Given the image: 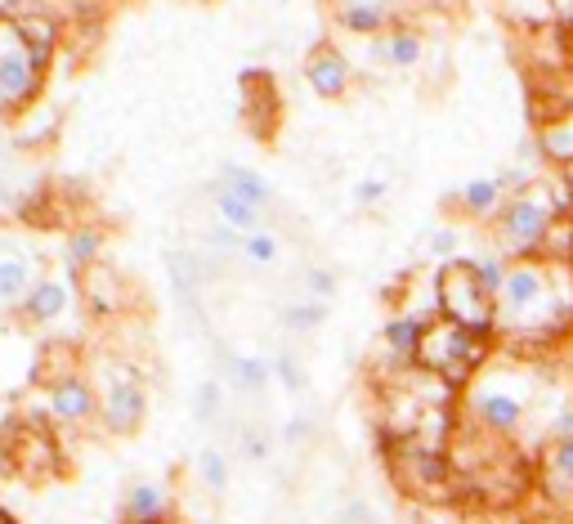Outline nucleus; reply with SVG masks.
<instances>
[{"label": "nucleus", "instance_id": "obj_1", "mask_svg": "<svg viewBox=\"0 0 573 524\" xmlns=\"http://www.w3.org/2000/svg\"><path fill=\"white\" fill-rule=\"evenodd\" d=\"M484 355H489V337L467 332V328L439 319V323L426 328L421 350H417V363L426 372H434L443 386H467L475 377V368L484 363Z\"/></svg>", "mask_w": 573, "mask_h": 524}, {"label": "nucleus", "instance_id": "obj_2", "mask_svg": "<svg viewBox=\"0 0 573 524\" xmlns=\"http://www.w3.org/2000/svg\"><path fill=\"white\" fill-rule=\"evenodd\" d=\"M439 309L443 319L467 328V332H480L489 337L498 328V305H493V291L484 287L480 269L471 260H452L439 269Z\"/></svg>", "mask_w": 573, "mask_h": 524}, {"label": "nucleus", "instance_id": "obj_3", "mask_svg": "<svg viewBox=\"0 0 573 524\" xmlns=\"http://www.w3.org/2000/svg\"><path fill=\"white\" fill-rule=\"evenodd\" d=\"M390 466H395L399 484L417 497H457L462 493V471L452 466L448 449H430L421 440H395Z\"/></svg>", "mask_w": 573, "mask_h": 524}, {"label": "nucleus", "instance_id": "obj_4", "mask_svg": "<svg viewBox=\"0 0 573 524\" xmlns=\"http://www.w3.org/2000/svg\"><path fill=\"white\" fill-rule=\"evenodd\" d=\"M37 54L23 41L19 23H0V113L23 109L37 90Z\"/></svg>", "mask_w": 573, "mask_h": 524}, {"label": "nucleus", "instance_id": "obj_5", "mask_svg": "<svg viewBox=\"0 0 573 524\" xmlns=\"http://www.w3.org/2000/svg\"><path fill=\"white\" fill-rule=\"evenodd\" d=\"M551 225H555L551 206H546L542 197L524 193V197H515L507 212H502V243H507V251H515V256H533V251L546 247Z\"/></svg>", "mask_w": 573, "mask_h": 524}, {"label": "nucleus", "instance_id": "obj_6", "mask_svg": "<svg viewBox=\"0 0 573 524\" xmlns=\"http://www.w3.org/2000/svg\"><path fill=\"white\" fill-rule=\"evenodd\" d=\"M103 422L117 435H131L144 422V386L131 368H112V381L103 394Z\"/></svg>", "mask_w": 573, "mask_h": 524}, {"label": "nucleus", "instance_id": "obj_7", "mask_svg": "<svg viewBox=\"0 0 573 524\" xmlns=\"http://www.w3.org/2000/svg\"><path fill=\"white\" fill-rule=\"evenodd\" d=\"M471 417L493 435H515L520 422H524V399L507 394V390H475L471 394Z\"/></svg>", "mask_w": 573, "mask_h": 524}, {"label": "nucleus", "instance_id": "obj_8", "mask_svg": "<svg viewBox=\"0 0 573 524\" xmlns=\"http://www.w3.org/2000/svg\"><path fill=\"white\" fill-rule=\"evenodd\" d=\"M538 480L551 502H573V440H551L538 466Z\"/></svg>", "mask_w": 573, "mask_h": 524}, {"label": "nucleus", "instance_id": "obj_9", "mask_svg": "<svg viewBox=\"0 0 573 524\" xmlns=\"http://www.w3.org/2000/svg\"><path fill=\"white\" fill-rule=\"evenodd\" d=\"M502 300H507V309L515 314V319H529V314L546 300V274H542L538 265H515V269L507 274Z\"/></svg>", "mask_w": 573, "mask_h": 524}, {"label": "nucleus", "instance_id": "obj_10", "mask_svg": "<svg viewBox=\"0 0 573 524\" xmlns=\"http://www.w3.org/2000/svg\"><path fill=\"white\" fill-rule=\"evenodd\" d=\"M309 85L323 94V99H340L346 94V85H350V68H346V59H340L336 50H314V59H309Z\"/></svg>", "mask_w": 573, "mask_h": 524}, {"label": "nucleus", "instance_id": "obj_11", "mask_svg": "<svg viewBox=\"0 0 573 524\" xmlns=\"http://www.w3.org/2000/svg\"><path fill=\"white\" fill-rule=\"evenodd\" d=\"M50 408H54L59 422H85V417L94 412V394H90L85 381L63 377V381H54V390H50Z\"/></svg>", "mask_w": 573, "mask_h": 524}, {"label": "nucleus", "instance_id": "obj_12", "mask_svg": "<svg viewBox=\"0 0 573 524\" xmlns=\"http://www.w3.org/2000/svg\"><path fill=\"white\" fill-rule=\"evenodd\" d=\"M162 511H166V497H162L157 484H135V489L126 493V520H131V524L162 520Z\"/></svg>", "mask_w": 573, "mask_h": 524}, {"label": "nucleus", "instance_id": "obj_13", "mask_svg": "<svg viewBox=\"0 0 573 524\" xmlns=\"http://www.w3.org/2000/svg\"><path fill=\"white\" fill-rule=\"evenodd\" d=\"M421 337H426V323H417V319H395V323L386 328V341H390L395 359H412V363H417Z\"/></svg>", "mask_w": 573, "mask_h": 524}, {"label": "nucleus", "instance_id": "obj_14", "mask_svg": "<svg viewBox=\"0 0 573 524\" xmlns=\"http://www.w3.org/2000/svg\"><path fill=\"white\" fill-rule=\"evenodd\" d=\"M542 153L551 157V162H573V117H564V122H551L546 131H542Z\"/></svg>", "mask_w": 573, "mask_h": 524}, {"label": "nucleus", "instance_id": "obj_15", "mask_svg": "<svg viewBox=\"0 0 573 524\" xmlns=\"http://www.w3.org/2000/svg\"><path fill=\"white\" fill-rule=\"evenodd\" d=\"M224 188H228V193H238V197H243V202H252V206L269 202V184H265V179H256V175H247V171H238V166H224Z\"/></svg>", "mask_w": 573, "mask_h": 524}, {"label": "nucleus", "instance_id": "obj_16", "mask_svg": "<svg viewBox=\"0 0 573 524\" xmlns=\"http://www.w3.org/2000/svg\"><path fill=\"white\" fill-rule=\"evenodd\" d=\"M498 197H502V184L498 179H475L467 193H462V206L471 216H493L498 212Z\"/></svg>", "mask_w": 573, "mask_h": 524}, {"label": "nucleus", "instance_id": "obj_17", "mask_svg": "<svg viewBox=\"0 0 573 524\" xmlns=\"http://www.w3.org/2000/svg\"><path fill=\"white\" fill-rule=\"evenodd\" d=\"M215 206H219V212H224V220H228V225H234V229H256V212H260V206L243 202L238 193H228V188H219Z\"/></svg>", "mask_w": 573, "mask_h": 524}, {"label": "nucleus", "instance_id": "obj_18", "mask_svg": "<svg viewBox=\"0 0 573 524\" xmlns=\"http://www.w3.org/2000/svg\"><path fill=\"white\" fill-rule=\"evenodd\" d=\"M63 305H68V291L59 282H37V291L28 296V309L37 319H54V314H63Z\"/></svg>", "mask_w": 573, "mask_h": 524}, {"label": "nucleus", "instance_id": "obj_19", "mask_svg": "<svg viewBox=\"0 0 573 524\" xmlns=\"http://www.w3.org/2000/svg\"><path fill=\"white\" fill-rule=\"evenodd\" d=\"M28 287V265L23 260H0V300H19Z\"/></svg>", "mask_w": 573, "mask_h": 524}, {"label": "nucleus", "instance_id": "obj_20", "mask_svg": "<svg viewBox=\"0 0 573 524\" xmlns=\"http://www.w3.org/2000/svg\"><path fill=\"white\" fill-rule=\"evenodd\" d=\"M340 19H346V28H350V32H377V28L386 23V14H381L377 6H350Z\"/></svg>", "mask_w": 573, "mask_h": 524}, {"label": "nucleus", "instance_id": "obj_21", "mask_svg": "<svg viewBox=\"0 0 573 524\" xmlns=\"http://www.w3.org/2000/svg\"><path fill=\"white\" fill-rule=\"evenodd\" d=\"M386 54H390V63L408 68V63H417V59H421V41H417V37H408V32H399V37L386 45Z\"/></svg>", "mask_w": 573, "mask_h": 524}, {"label": "nucleus", "instance_id": "obj_22", "mask_svg": "<svg viewBox=\"0 0 573 524\" xmlns=\"http://www.w3.org/2000/svg\"><path fill=\"white\" fill-rule=\"evenodd\" d=\"M202 484H206V489H215V493L228 484V466H224V458H219L215 449H206V453H202Z\"/></svg>", "mask_w": 573, "mask_h": 524}, {"label": "nucleus", "instance_id": "obj_23", "mask_svg": "<svg viewBox=\"0 0 573 524\" xmlns=\"http://www.w3.org/2000/svg\"><path fill=\"white\" fill-rule=\"evenodd\" d=\"M475 269H480V278H484V287H489L493 296H498V291L507 287V274H511V269H507V265H502L498 256H484V260H475Z\"/></svg>", "mask_w": 573, "mask_h": 524}, {"label": "nucleus", "instance_id": "obj_24", "mask_svg": "<svg viewBox=\"0 0 573 524\" xmlns=\"http://www.w3.org/2000/svg\"><path fill=\"white\" fill-rule=\"evenodd\" d=\"M234 377H238L243 386H252V390H256V386H265V381H269V368H265L260 359H234Z\"/></svg>", "mask_w": 573, "mask_h": 524}, {"label": "nucleus", "instance_id": "obj_25", "mask_svg": "<svg viewBox=\"0 0 573 524\" xmlns=\"http://www.w3.org/2000/svg\"><path fill=\"white\" fill-rule=\"evenodd\" d=\"M323 314H327L323 305H296V309L283 314V323L287 328H314V323H323Z\"/></svg>", "mask_w": 573, "mask_h": 524}, {"label": "nucleus", "instance_id": "obj_26", "mask_svg": "<svg viewBox=\"0 0 573 524\" xmlns=\"http://www.w3.org/2000/svg\"><path fill=\"white\" fill-rule=\"evenodd\" d=\"M215 408H219V390H215V386L206 381V386L197 390V417H202V422H206V417H211Z\"/></svg>", "mask_w": 573, "mask_h": 524}, {"label": "nucleus", "instance_id": "obj_27", "mask_svg": "<svg viewBox=\"0 0 573 524\" xmlns=\"http://www.w3.org/2000/svg\"><path fill=\"white\" fill-rule=\"evenodd\" d=\"M274 238H265V234H256V238H247V256L252 260H274Z\"/></svg>", "mask_w": 573, "mask_h": 524}, {"label": "nucleus", "instance_id": "obj_28", "mask_svg": "<svg viewBox=\"0 0 573 524\" xmlns=\"http://www.w3.org/2000/svg\"><path fill=\"white\" fill-rule=\"evenodd\" d=\"M94 247H99V234H81V238H76V251H72V256H76V260H85V256H90Z\"/></svg>", "mask_w": 573, "mask_h": 524}, {"label": "nucleus", "instance_id": "obj_29", "mask_svg": "<svg viewBox=\"0 0 573 524\" xmlns=\"http://www.w3.org/2000/svg\"><path fill=\"white\" fill-rule=\"evenodd\" d=\"M278 377H283L291 390H300V372H296V363H291V359H283V363H278Z\"/></svg>", "mask_w": 573, "mask_h": 524}, {"label": "nucleus", "instance_id": "obj_30", "mask_svg": "<svg viewBox=\"0 0 573 524\" xmlns=\"http://www.w3.org/2000/svg\"><path fill=\"white\" fill-rule=\"evenodd\" d=\"M265 449H269L265 435H247V440H243V453H247V458H265Z\"/></svg>", "mask_w": 573, "mask_h": 524}, {"label": "nucleus", "instance_id": "obj_31", "mask_svg": "<svg viewBox=\"0 0 573 524\" xmlns=\"http://www.w3.org/2000/svg\"><path fill=\"white\" fill-rule=\"evenodd\" d=\"M19 466V458H14V449L10 444H0V475H10Z\"/></svg>", "mask_w": 573, "mask_h": 524}, {"label": "nucleus", "instance_id": "obj_32", "mask_svg": "<svg viewBox=\"0 0 573 524\" xmlns=\"http://www.w3.org/2000/svg\"><path fill=\"white\" fill-rule=\"evenodd\" d=\"M524 179H529L524 171H507V175H502L498 184H502V188H524Z\"/></svg>", "mask_w": 573, "mask_h": 524}, {"label": "nucleus", "instance_id": "obj_33", "mask_svg": "<svg viewBox=\"0 0 573 524\" xmlns=\"http://www.w3.org/2000/svg\"><path fill=\"white\" fill-rule=\"evenodd\" d=\"M452 247H457V234H439V238H434V251H439V256H452Z\"/></svg>", "mask_w": 573, "mask_h": 524}, {"label": "nucleus", "instance_id": "obj_34", "mask_svg": "<svg viewBox=\"0 0 573 524\" xmlns=\"http://www.w3.org/2000/svg\"><path fill=\"white\" fill-rule=\"evenodd\" d=\"M381 193H386V184H359V202H372Z\"/></svg>", "mask_w": 573, "mask_h": 524}, {"label": "nucleus", "instance_id": "obj_35", "mask_svg": "<svg viewBox=\"0 0 573 524\" xmlns=\"http://www.w3.org/2000/svg\"><path fill=\"white\" fill-rule=\"evenodd\" d=\"M309 287H314V291H331V278H327V274H314Z\"/></svg>", "mask_w": 573, "mask_h": 524}, {"label": "nucleus", "instance_id": "obj_36", "mask_svg": "<svg viewBox=\"0 0 573 524\" xmlns=\"http://www.w3.org/2000/svg\"><path fill=\"white\" fill-rule=\"evenodd\" d=\"M529 524H573L569 515H538V520H529Z\"/></svg>", "mask_w": 573, "mask_h": 524}, {"label": "nucleus", "instance_id": "obj_37", "mask_svg": "<svg viewBox=\"0 0 573 524\" xmlns=\"http://www.w3.org/2000/svg\"><path fill=\"white\" fill-rule=\"evenodd\" d=\"M0 162H6V140H0Z\"/></svg>", "mask_w": 573, "mask_h": 524}, {"label": "nucleus", "instance_id": "obj_38", "mask_svg": "<svg viewBox=\"0 0 573 524\" xmlns=\"http://www.w3.org/2000/svg\"><path fill=\"white\" fill-rule=\"evenodd\" d=\"M126 524H131V520H126ZM149 524H166V520H149Z\"/></svg>", "mask_w": 573, "mask_h": 524}, {"label": "nucleus", "instance_id": "obj_39", "mask_svg": "<svg viewBox=\"0 0 573 524\" xmlns=\"http://www.w3.org/2000/svg\"><path fill=\"white\" fill-rule=\"evenodd\" d=\"M0 520H6V511H0Z\"/></svg>", "mask_w": 573, "mask_h": 524}]
</instances>
